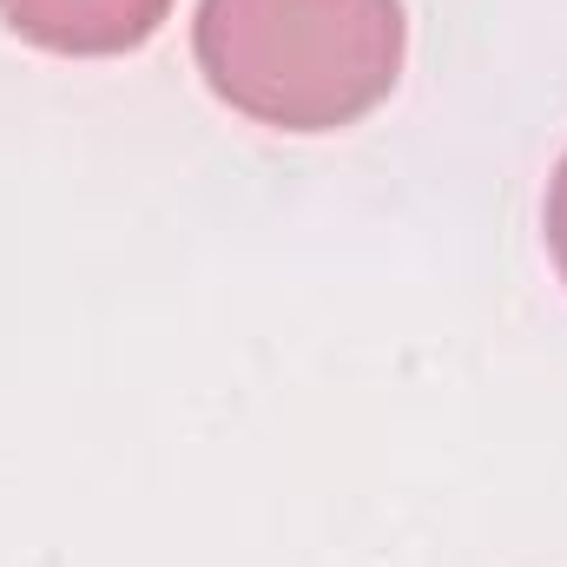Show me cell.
Masks as SVG:
<instances>
[{"instance_id":"cell-1","label":"cell","mask_w":567,"mask_h":567,"mask_svg":"<svg viewBox=\"0 0 567 567\" xmlns=\"http://www.w3.org/2000/svg\"><path fill=\"white\" fill-rule=\"evenodd\" d=\"M205 86L278 133H337L377 113L410 53L403 0H198Z\"/></svg>"},{"instance_id":"cell-2","label":"cell","mask_w":567,"mask_h":567,"mask_svg":"<svg viewBox=\"0 0 567 567\" xmlns=\"http://www.w3.org/2000/svg\"><path fill=\"white\" fill-rule=\"evenodd\" d=\"M172 0H0V20L60 60H113L140 53L145 40L165 27Z\"/></svg>"},{"instance_id":"cell-3","label":"cell","mask_w":567,"mask_h":567,"mask_svg":"<svg viewBox=\"0 0 567 567\" xmlns=\"http://www.w3.org/2000/svg\"><path fill=\"white\" fill-rule=\"evenodd\" d=\"M548 258H555V271L567 284V152L555 165V178H548Z\"/></svg>"}]
</instances>
